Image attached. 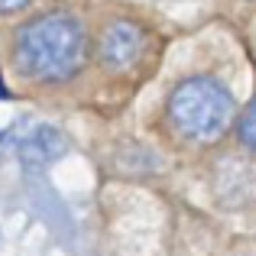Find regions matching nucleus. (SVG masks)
Here are the masks:
<instances>
[{"label":"nucleus","instance_id":"39448f33","mask_svg":"<svg viewBox=\"0 0 256 256\" xmlns=\"http://www.w3.org/2000/svg\"><path fill=\"white\" fill-rule=\"evenodd\" d=\"M237 136L244 150H250L256 156V98L244 107V114H237Z\"/></svg>","mask_w":256,"mask_h":256},{"label":"nucleus","instance_id":"7ed1b4c3","mask_svg":"<svg viewBox=\"0 0 256 256\" xmlns=\"http://www.w3.org/2000/svg\"><path fill=\"white\" fill-rule=\"evenodd\" d=\"M150 56V32L136 20H114L98 36V62L107 75H133Z\"/></svg>","mask_w":256,"mask_h":256},{"label":"nucleus","instance_id":"20e7f679","mask_svg":"<svg viewBox=\"0 0 256 256\" xmlns=\"http://www.w3.org/2000/svg\"><path fill=\"white\" fill-rule=\"evenodd\" d=\"M62 152H65V136L52 126H36L20 146V156L30 169H46L56 159H62Z\"/></svg>","mask_w":256,"mask_h":256},{"label":"nucleus","instance_id":"6e6552de","mask_svg":"<svg viewBox=\"0 0 256 256\" xmlns=\"http://www.w3.org/2000/svg\"><path fill=\"white\" fill-rule=\"evenodd\" d=\"M240 4H256V0H240Z\"/></svg>","mask_w":256,"mask_h":256},{"label":"nucleus","instance_id":"423d86ee","mask_svg":"<svg viewBox=\"0 0 256 256\" xmlns=\"http://www.w3.org/2000/svg\"><path fill=\"white\" fill-rule=\"evenodd\" d=\"M32 0H0V16H10V13H20L26 10Z\"/></svg>","mask_w":256,"mask_h":256},{"label":"nucleus","instance_id":"f257e3e1","mask_svg":"<svg viewBox=\"0 0 256 256\" xmlns=\"http://www.w3.org/2000/svg\"><path fill=\"white\" fill-rule=\"evenodd\" d=\"M91 39L65 10H49L23 23L13 36V68L32 84H65L84 68Z\"/></svg>","mask_w":256,"mask_h":256},{"label":"nucleus","instance_id":"0eeeda50","mask_svg":"<svg viewBox=\"0 0 256 256\" xmlns=\"http://www.w3.org/2000/svg\"><path fill=\"white\" fill-rule=\"evenodd\" d=\"M6 98V82H4V75H0V100Z\"/></svg>","mask_w":256,"mask_h":256},{"label":"nucleus","instance_id":"f03ea898","mask_svg":"<svg viewBox=\"0 0 256 256\" xmlns=\"http://www.w3.org/2000/svg\"><path fill=\"white\" fill-rule=\"evenodd\" d=\"M166 117L185 143L214 146L237 124V100L224 82L211 75H192L169 94Z\"/></svg>","mask_w":256,"mask_h":256}]
</instances>
